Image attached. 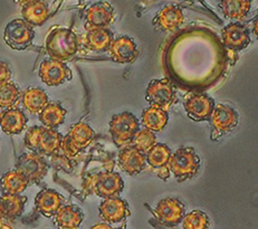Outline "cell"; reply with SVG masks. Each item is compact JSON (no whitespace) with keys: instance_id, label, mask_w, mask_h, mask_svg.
I'll list each match as a JSON object with an SVG mask.
<instances>
[{"instance_id":"cell-4","label":"cell","mask_w":258,"mask_h":229,"mask_svg":"<svg viewBox=\"0 0 258 229\" xmlns=\"http://www.w3.org/2000/svg\"><path fill=\"white\" fill-rule=\"evenodd\" d=\"M139 120L130 112H123L113 116L110 122V133L113 141L118 147L130 144L134 135L139 131Z\"/></svg>"},{"instance_id":"cell-26","label":"cell","mask_w":258,"mask_h":229,"mask_svg":"<svg viewBox=\"0 0 258 229\" xmlns=\"http://www.w3.org/2000/svg\"><path fill=\"white\" fill-rule=\"evenodd\" d=\"M66 117V110L59 103H48L39 113V121L43 127L55 129L63 124Z\"/></svg>"},{"instance_id":"cell-37","label":"cell","mask_w":258,"mask_h":229,"mask_svg":"<svg viewBox=\"0 0 258 229\" xmlns=\"http://www.w3.org/2000/svg\"><path fill=\"white\" fill-rule=\"evenodd\" d=\"M12 79V70L6 62L0 61V83L10 81Z\"/></svg>"},{"instance_id":"cell-2","label":"cell","mask_w":258,"mask_h":229,"mask_svg":"<svg viewBox=\"0 0 258 229\" xmlns=\"http://www.w3.org/2000/svg\"><path fill=\"white\" fill-rule=\"evenodd\" d=\"M168 168L178 181L192 179L200 168V158L192 148H180L171 153Z\"/></svg>"},{"instance_id":"cell-23","label":"cell","mask_w":258,"mask_h":229,"mask_svg":"<svg viewBox=\"0 0 258 229\" xmlns=\"http://www.w3.org/2000/svg\"><path fill=\"white\" fill-rule=\"evenodd\" d=\"M169 121L168 112L157 106H150L142 112L141 122L144 129L152 132H161Z\"/></svg>"},{"instance_id":"cell-12","label":"cell","mask_w":258,"mask_h":229,"mask_svg":"<svg viewBox=\"0 0 258 229\" xmlns=\"http://www.w3.org/2000/svg\"><path fill=\"white\" fill-rule=\"evenodd\" d=\"M100 217L106 223H117L124 220L130 215L127 202L120 197L105 198L99 208Z\"/></svg>"},{"instance_id":"cell-33","label":"cell","mask_w":258,"mask_h":229,"mask_svg":"<svg viewBox=\"0 0 258 229\" xmlns=\"http://www.w3.org/2000/svg\"><path fill=\"white\" fill-rule=\"evenodd\" d=\"M157 143V137L154 132L150 131L148 129L139 130L137 134L134 135V138L131 141L132 147L136 148L140 152L146 154L149 150H150L154 144Z\"/></svg>"},{"instance_id":"cell-44","label":"cell","mask_w":258,"mask_h":229,"mask_svg":"<svg viewBox=\"0 0 258 229\" xmlns=\"http://www.w3.org/2000/svg\"><path fill=\"white\" fill-rule=\"evenodd\" d=\"M113 229H114V228H113ZM116 229H122V228H116Z\"/></svg>"},{"instance_id":"cell-29","label":"cell","mask_w":258,"mask_h":229,"mask_svg":"<svg viewBox=\"0 0 258 229\" xmlns=\"http://www.w3.org/2000/svg\"><path fill=\"white\" fill-rule=\"evenodd\" d=\"M67 135H69L72 142H73L77 148L80 150H83L89 147L91 142L94 140L95 133L89 124L85 122H80L75 124L74 127H72Z\"/></svg>"},{"instance_id":"cell-16","label":"cell","mask_w":258,"mask_h":229,"mask_svg":"<svg viewBox=\"0 0 258 229\" xmlns=\"http://www.w3.org/2000/svg\"><path fill=\"white\" fill-rule=\"evenodd\" d=\"M223 40L228 48L241 50L250 44V35L244 25L235 23L223 29Z\"/></svg>"},{"instance_id":"cell-28","label":"cell","mask_w":258,"mask_h":229,"mask_svg":"<svg viewBox=\"0 0 258 229\" xmlns=\"http://www.w3.org/2000/svg\"><path fill=\"white\" fill-rule=\"evenodd\" d=\"M26 201H27V198L19 195L5 194L0 197V202H2L4 208L5 217L13 220L15 218L22 216Z\"/></svg>"},{"instance_id":"cell-18","label":"cell","mask_w":258,"mask_h":229,"mask_svg":"<svg viewBox=\"0 0 258 229\" xmlns=\"http://www.w3.org/2000/svg\"><path fill=\"white\" fill-rule=\"evenodd\" d=\"M64 198L53 189H44L36 196L35 205L37 210L46 217H53L64 206Z\"/></svg>"},{"instance_id":"cell-9","label":"cell","mask_w":258,"mask_h":229,"mask_svg":"<svg viewBox=\"0 0 258 229\" xmlns=\"http://www.w3.org/2000/svg\"><path fill=\"white\" fill-rule=\"evenodd\" d=\"M16 170L22 173L29 182H38L47 174L48 165L42 155L35 152H28L22 154L18 158Z\"/></svg>"},{"instance_id":"cell-31","label":"cell","mask_w":258,"mask_h":229,"mask_svg":"<svg viewBox=\"0 0 258 229\" xmlns=\"http://www.w3.org/2000/svg\"><path fill=\"white\" fill-rule=\"evenodd\" d=\"M251 7V0H221L220 8L226 17L241 19L246 17Z\"/></svg>"},{"instance_id":"cell-42","label":"cell","mask_w":258,"mask_h":229,"mask_svg":"<svg viewBox=\"0 0 258 229\" xmlns=\"http://www.w3.org/2000/svg\"><path fill=\"white\" fill-rule=\"evenodd\" d=\"M15 2L20 4V5H23V6H24V5L28 4V3H30V2H33V0H15Z\"/></svg>"},{"instance_id":"cell-27","label":"cell","mask_w":258,"mask_h":229,"mask_svg":"<svg viewBox=\"0 0 258 229\" xmlns=\"http://www.w3.org/2000/svg\"><path fill=\"white\" fill-rule=\"evenodd\" d=\"M61 138H63L61 134L58 131H56L55 129L43 127L39 137L38 151L47 155L54 154L59 150Z\"/></svg>"},{"instance_id":"cell-13","label":"cell","mask_w":258,"mask_h":229,"mask_svg":"<svg viewBox=\"0 0 258 229\" xmlns=\"http://www.w3.org/2000/svg\"><path fill=\"white\" fill-rule=\"evenodd\" d=\"M184 108L194 121H208L215 108V101L206 94H196L185 101Z\"/></svg>"},{"instance_id":"cell-38","label":"cell","mask_w":258,"mask_h":229,"mask_svg":"<svg viewBox=\"0 0 258 229\" xmlns=\"http://www.w3.org/2000/svg\"><path fill=\"white\" fill-rule=\"evenodd\" d=\"M153 171L159 176V178H161L163 180H167L169 177H170V170H169L168 166H166V168L153 170Z\"/></svg>"},{"instance_id":"cell-19","label":"cell","mask_w":258,"mask_h":229,"mask_svg":"<svg viewBox=\"0 0 258 229\" xmlns=\"http://www.w3.org/2000/svg\"><path fill=\"white\" fill-rule=\"evenodd\" d=\"M27 122V117L17 107H9L0 113V127L9 135L22 133Z\"/></svg>"},{"instance_id":"cell-11","label":"cell","mask_w":258,"mask_h":229,"mask_svg":"<svg viewBox=\"0 0 258 229\" xmlns=\"http://www.w3.org/2000/svg\"><path fill=\"white\" fill-rule=\"evenodd\" d=\"M107 50L112 61L120 64H131L139 55L136 41L125 35L113 39Z\"/></svg>"},{"instance_id":"cell-14","label":"cell","mask_w":258,"mask_h":229,"mask_svg":"<svg viewBox=\"0 0 258 229\" xmlns=\"http://www.w3.org/2000/svg\"><path fill=\"white\" fill-rule=\"evenodd\" d=\"M146 154L140 152L132 145L123 148L118 153V164L120 168L130 176L140 174L146 168Z\"/></svg>"},{"instance_id":"cell-30","label":"cell","mask_w":258,"mask_h":229,"mask_svg":"<svg viewBox=\"0 0 258 229\" xmlns=\"http://www.w3.org/2000/svg\"><path fill=\"white\" fill-rule=\"evenodd\" d=\"M170 157H171V150L167 144L163 143H156L146 153L147 162L150 164L153 170L168 166Z\"/></svg>"},{"instance_id":"cell-40","label":"cell","mask_w":258,"mask_h":229,"mask_svg":"<svg viewBox=\"0 0 258 229\" xmlns=\"http://www.w3.org/2000/svg\"><path fill=\"white\" fill-rule=\"evenodd\" d=\"M0 229H13V227L7 221H5V219H3L0 220Z\"/></svg>"},{"instance_id":"cell-35","label":"cell","mask_w":258,"mask_h":229,"mask_svg":"<svg viewBox=\"0 0 258 229\" xmlns=\"http://www.w3.org/2000/svg\"><path fill=\"white\" fill-rule=\"evenodd\" d=\"M43 127H33L28 129L27 133L25 135V145L32 151H38V143L40 132H42Z\"/></svg>"},{"instance_id":"cell-7","label":"cell","mask_w":258,"mask_h":229,"mask_svg":"<svg viewBox=\"0 0 258 229\" xmlns=\"http://www.w3.org/2000/svg\"><path fill=\"white\" fill-rule=\"evenodd\" d=\"M146 98L151 106H157L167 111L175 100L174 86L167 79L154 80L147 88Z\"/></svg>"},{"instance_id":"cell-39","label":"cell","mask_w":258,"mask_h":229,"mask_svg":"<svg viewBox=\"0 0 258 229\" xmlns=\"http://www.w3.org/2000/svg\"><path fill=\"white\" fill-rule=\"evenodd\" d=\"M91 229H113V228L106 222H101V223H97L95 226H93Z\"/></svg>"},{"instance_id":"cell-41","label":"cell","mask_w":258,"mask_h":229,"mask_svg":"<svg viewBox=\"0 0 258 229\" xmlns=\"http://www.w3.org/2000/svg\"><path fill=\"white\" fill-rule=\"evenodd\" d=\"M5 212H4V208H3V205H2V202H0V220H3V219H5Z\"/></svg>"},{"instance_id":"cell-5","label":"cell","mask_w":258,"mask_h":229,"mask_svg":"<svg viewBox=\"0 0 258 229\" xmlns=\"http://www.w3.org/2000/svg\"><path fill=\"white\" fill-rule=\"evenodd\" d=\"M35 32L33 26L24 19H14L8 23L4 32V39L10 48L24 50L33 44Z\"/></svg>"},{"instance_id":"cell-20","label":"cell","mask_w":258,"mask_h":229,"mask_svg":"<svg viewBox=\"0 0 258 229\" xmlns=\"http://www.w3.org/2000/svg\"><path fill=\"white\" fill-rule=\"evenodd\" d=\"M50 10L45 0H33L23 6L22 16L30 26H42L48 19Z\"/></svg>"},{"instance_id":"cell-24","label":"cell","mask_w":258,"mask_h":229,"mask_svg":"<svg viewBox=\"0 0 258 229\" xmlns=\"http://www.w3.org/2000/svg\"><path fill=\"white\" fill-rule=\"evenodd\" d=\"M48 103V95L39 87H28L23 93V105L32 114H39Z\"/></svg>"},{"instance_id":"cell-22","label":"cell","mask_w":258,"mask_h":229,"mask_svg":"<svg viewBox=\"0 0 258 229\" xmlns=\"http://www.w3.org/2000/svg\"><path fill=\"white\" fill-rule=\"evenodd\" d=\"M83 219L84 213L73 205L63 206L55 215V223L59 229H77Z\"/></svg>"},{"instance_id":"cell-8","label":"cell","mask_w":258,"mask_h":229,"mask_svg":"<svg viewBox=\"0 0 258 229\" xmlns=\"http://www.w3.org/2000/svg\"><path fill=\"white\" fill-rule=\"evenodd\" d=\"M38 75L40 80L48 86H59L72 80V71L64 62L45 60L39 66Z\"/></svg>"},{"instance_id":"cell-34","label":"cell","mask_w":258,"mask_h":229,"mask_svg":"<svg viewBox=\"0 0 258 229\" xmlns=\"http://www.w3.org/2000/svg\"><path fill=\"white\" fill-rule=\"evenodd\" d=\"M183 229H209V218L207 213L200 210H194L182 218Z\"/></svg>"},{"instance_id":"cell-1","label":"cell","mask_w":258,"mask_h":229,"mask_svg":"<svg viewBox=\"0 0 258 229\" xmlns=\"http://www.w3.org/2000/svg\"><path fill=\"white\" fill-rule=\"evenodd\" d=\"M45 48L50 59L66 62L77 54L80 48V39L73 30L55 27L46 38Z\"/></svg>"},{"instance_id":"cell-17","label":"cell","mask_w":258,"mask_h":229,"mask_svg":"<svg viewBox=\"0 0 258 229\" xmlns=\"http://www.w3.org/2000/svg\"><path fill=\"white\" fill-rule=\"evenodd\" d=\"M114 20V9L108 3H97L86 12V22L89 27L107 28Z\"/></svg>"},{"instance_id":"cell-15","label":"cell","mask_w":258,"mask_h":229,"mask_svg":"<svg viewBox=\"0 0 258 229\" xmlns=\"http://www.w3.org/2000/svg\"><path fill=\"white\" fill-rule=\"evenodd\" d=\"M113 34L108 28H97L89 27L87 26L86 33L83 36V45L95 53H103L106 51L112 43Z\"/></svg>"},{"instance_id":"cell-25","label":"cell","mask_w":258,"mask_h":229,"mask_svg":"<svg viewBox=\"0 0 258 229\" xmlns=\"http://www.w3.org/2000/svg\"><path fill=\"white\" fill-rule=\"evenodd\" d=\"M0 184H2V188L4 189L5 194L20 195L27 188L29 181L22 173L15 169L5 174L2 177Z\"/></svg>"},{"instance_id":"cell-21","label":"cell","mask_w":258,"mask_h":229,"mask_svg":"<svg viewBox=\"0 0 258 229\" xmlns=\"http://www.w3.org/2000/svg\"><path fill=\"white\" fill-rule=\"evenodd\" d=\"M183 14L182 10L177 6H167L162 10H160L154 19L153 24L158 26L161 30H171L177 29L179 26H181L183 23Z\"/></svg>"},{"instance_id":"cell-3","label":"cell","mask_w":258,"mask_h":229,"mask_svg":"<svg viewBox=\"0 0 258 229\" xmlns=\"http://www.w3.org/2000/svg\"><path fill=\"white\" fill-rule=\"evenodd\" d=\"M86 188H89L91 194L102 198L117 197L124 188V182L118 174L104 171L90 177Z\"/></svg>"},{"instance_id":"cell-36","label":"cell","mask_w":258,"mask_h":229,"mask_svg":"<svg viewBox=\"0 0 258 229\" xmlns=\"http://www.w3.org/2000/svg\"><path fill=\"white\" fill-rule=\"evenodd\" d=\"M59 149L61 150V152H63L64 157L66 159H73V158H75L76 155L80 153V151H81L73 142H72V140L70 139L69 135H65L64 138H61Z\"/></svg>"},{"instance_id":"cell-6","label":"cell","mask_w":258,"mask_h":229,"mask_svg":"<svg viewBox=\"0 0 258 229\" xmlns=\"http://www.w3.org/2000/svg\"><path fill=\"white\" fill-rule=\"evenodd\" d=\"M210 123L213 128V139H218L228 134L238 126V114L233 107L218 104L211 114Z\"/></svg>"},{"instance_id":"cell-10","label":"cell","mask_w":258,"mask_h":229,"mask_svg":"<svg viewBox=\"0 0 258 229\" xmlns=\"http://www.w3.org/2000/svg\"><path fill=\"white\" fill-rule=\"evenodd\" d=\"M185 213L184 205L177 198H164L154 209L157 219L164 226L173 227L181 222Z\"/></svg>"},{"instance_id":"cell-32","label":"cell","mask_w":258,"mask_h":229,"mask_svg":"<svg viewBox=\"0 0 258 229\" xmlns=\"http://www.w3.org/2000/svg\"><path fill=\"white\" fill-rule=\"evenodd\" d=\"M20 97L19 87L12 81L0 83V108L13 107Z\"/></svg>"},{"instance_id":"cell-43","label":"cell","mask_w":258,"mask_h":229,"mask_svg":"<svg viewBox=\"0 0 258 229\" xmlns=\"http://www.w3.org/2000/svg\"><path fill=\"white\" fill-rule=\"evenodd\" d=\"M254 34L255 36H257V19H255L254 22Z\"/></svg>"}]
</instances>
